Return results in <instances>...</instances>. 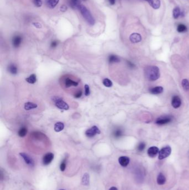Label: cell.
<instances>
[{"label": "cell", "instance_id": "cell-1", "mask_svg": "<svg viewBox=\"0 0 189 190\" xmlns=\"http://www.w3.org/2000/svg\"><path fill=\"white\" fill-rule=\"evenodd\" d=\"M144 73L146 78L151 81H155L160 77L159 69L154 66H150L145 68Z\"/></svg>", "mask_w": 189, "mask_h": 190}, {"label": "cell", "instance_id": "cell-2", "mask_svg": "<svg viewBox=\"0 0 189 190\" xmlns=\"http://www.w3.org/2000/svg\"><path fill=\"white\" fill-rule=\"evenodd\" d=\"M78 9L79 10V11L81 12V14L82 15V16H83L84 18L85 19V20H86V21L91 26H93L95 24V20L93 18V17L92 16L91 13L90 12V11L87 9L86 7H85L84 6L81 5Z\"/></svg>", "mask_w": 189, "mask_h": 190}, {"label": "cell", "instance_id": "cell-3", "mask_svg": "<svg viewBox=\"0 0 189 190\" xmlns=\"http://www.w3.org/2000/svg\"><path fill=\"white\" fill-rule=\"evenodd\" d=\"M53 101L55 103V105L58 109L63 110H68L69 109L68 105L66 102H64L62 98L58 97H53Z\"/></svg>", "mask_w": 189, "mask_h": 190}, {"label": "cell", "instance_id": "cell-4", "mask_svg": "<svg viewBox=\"0 0 189 190\" xmlns=\"http://www.w3.org/2000/svg\"><path fill=\"white\" fill-rule=\"evenodd\" d=\"M171 149L170 146H166L163 147L159 152V159H163L168 157L171 154Z\"/></svg>", "mask_w": 189, "mask_h": 190}, {"label": "cell", "instance_id": "cell-5", "mask_svg": "<svg viewBox=\"0 0 189 190\" xmlns=\"http://www.w3.org/2000/svg\"><path fill=\"white\" fill-rule=\"evenodd\" d=\"M100 131L96 126H93L85 131V134L89 138H92L97 134H100Z\"/></svg>", "mask_w": 189, "mask_h": 190}, {"label": "cell", "instance_id": "cell-6", "mask_svg": "<svg viewBox=\"0 0 189 190\" xmlns=\"http://www.w3.org/2000/svg\"><path fill=\"white\" fill-rule=\"evenodd\" d=\"M20 156L23 158L26 163L28 165L31 166H34V161L33 160V159L29 156L28 155L25 153H23V152L20 153Z\"/></svg>", "mask_w": 189, "mask_h": 190}, {"label": "cell", "instance_id": "cell-7", "mask_svg": "<svg viewBox=\"0 0 189 190\" xmlns=\"http://www.w3.org/2000/svg\"><path fill=\"white\" fill-rule=\"evenodd\" d=\"M53 158L54 155L52 153H47L43 156V163L45 165H48L53 161Z\"/></svg>", "mask_w": 189, "mask_h": 190}, {"label": "cell", "instance_id": "cell-8", "mask_svg": "<svg viewBox=\"0 0 189 190\" xmlns=\"http://www.w3.org/2000/svg\"><path fill=\"white\" fill-rule=\"evenodd\" d=\"M172 121V118L169 116H165V117H160L156 121V123L159 125H162L167 124L170 122Z\"/></svg>", "mask_w": 189, "mask_h": 190}, {"label": "cell", "instance_id": "cell-9", "mask_svg": "<svg viewBox=\"0 0 189 190\" xmlns=\"http://www.w3.org/2000/svg\"><path fill=\"white\" fill-rule=\"evenodd\" d=\"M171 105L175 109H178V108L180 107V106L181 105V99L177 96H174L173 99H172L171 101Z\"/></svg>", "mask_w": 189, "mask_h": 190}, {"label": "cell", "instance_id": "cell-10", "mask_svg": "<svg viewBox=\"0 0 189 190\" xmlns=\"http://www.w3.org/2000/svg\"><path fill=\"white\" fill-rule=\"evenodd\" d=\"M159 152V149L156 146L151 147L148 150V155L150 157H155Z\"/></svg>", "mask_w": 189, "mask_h": 190}, {"label": "cell", "instance_id": "cell-11", "mask_svg": "<svg viewBox=\"0 0 189 190\" xmlns=\"http://www.w3.org/2000/svg\"><path fill=\"white\" fill-rule=\"evenodd\" d=\"M129 39L132 43H138L141 41V36L139 33H133L130 36Z\"/></svg>", "mask_w": 189, "mask_h": 190}, {"label": "cell", "instance_id": "cell-12", "mask_svg": "<svg viewBox=\"0 0 189 190\" xmlns=\"http://www.w3.org/2000/svg\"><path fill=\"white\" fill-rule=\"evenodd\" d=\"M22 41V37L18 35L16 36L13 38L12 39V45L15 47H16V48H17V47H18L21 44Z\"/></svg>", "mask_w": 189, "mask_h": 190}, {"label": "cell", "instance_id": "cell-13", "mask_svg": "<svg viewBox=\"0 0 189 190\" xmlns=\"http://www.w3.org/2000/svg\"><path fill=\"white\" fill-rule=\"evenodd\" d=\"M130 162V159L127 156H121L119 158V163L123 167L127 166Z\"/></svg>", "mask_w": 189, "mask_h": 190}, {"label": "cell", "instance_id": "cell-14", "mask_svg": "<svg viewBox=\"0 0 189 190\" xmlns=\"http://www.w3.org/2000/svg\"><path fill=\"white\" fill-rule=\"evenodd\" d=\"M145 1H147L154 9L157 10L160 7V0H145Z\"/></svg>", "mask_w": 189, "mask_h": 190}, {"label": "cell", "instance_id": "cell-15", "mask_svg": "<svg viewBox=\"0 0 189 190\" xmlns=\"http://www.w3.org/2000/svg\"><path fill=\"white\" fill-rule=\"evenodd\" d=\"M78 85V82L77 81L72 80L69 78H67L65 80V86L66 87L68 88L70 87L71 86H74V87H76Z\"/></svg>", "mask_w": 189, "mask_h": 190}, {"label": "cell", "instance_id": "cell-16", "mask_svg": "<svg viewBox=\"0 0 189 190\" xmlns=\"http://www.w3.org/2000/svg\"><path fill=\"white\" fill-rule=\"evenodd\" d=\"M81 0H70V4L71 7L75 9V8H79L81 5Z\"/></svg>", "mask_w": 189, "mask_h": 190}, {"label": "cell", "instance_id": "cell-17", "mask_svg": "<svg viewBox=\"0 0 189 190\" xmlns=\"http://www.w3.org/2000/svg\"><path fill=\"white\" fill-rule=\"evenodd\" d=\"M37 107V105L36 103H34L33 102H27L25 103L24 105V109L26 110H31L32 109H34Z\"/></svg>", "mask_w": 189, "mask_h": 190}, {"label": "cell", "instance_id": "cell-18", "mask_svg": "<svg viewBox=\"0 0 189 190\" xmlns=\"http://www.w3.org/2000/svg\"><path fill=\"white\" fill-rule=\"evenodd\" d=\"M64 123L62 122H57L56 123H55L54 129L55 132H61V131H62L64 129Z\"/></svg>", "mask_w": 189, "mask_h": 190}, {"label": "cell", "instance_id": "cell-19", "mask_svg": "<svg viewBox=\"0 0 189 190\" xmlns=\"http://www.w3.org/2000/svg\"><path fill=\"white\" fill-rule=\"evenodd\" d=\"M166 182V178L165 176L163 175L162 173H160L159 174L157 177V183L160 185H164Z\"/></svg>", "mask_w": 189, "mask_h": 190}, {"label": "cell", "instance_id": "cell-20", "mask_svg": "<svg viewBox=\"0 0 189 190\" xmlns=\"http://www.w3.org/2000/svg\"><path fill=\"white\" fill-rule=\"evenodd\" d=\"M113 136L116 138V139H118V138L121 137L123 135V131L121 128H116L115 130H114L113 132Z\"/></svg>", "mask_w": 189, "mask_h": 190}, {"label": "cell", "instance_id": "cell-21", "mask_svg": "<svg viewBox=\"0 0 189 190\" xmlns=\"http://www.w3.org/2000/svg\"><path fill=\"white\" fill-rule=\"evenodd\" d=\"M108 61L109 63H118L120 62V58L117 56L114 55H110L108 57Z\"/></svg>", "mask_w": 189, "mask_h": 190}, {"label": "cell", "instance_id": "cell-22", "mask_svg": "<svg viewBox=\"0 0 189 190\" xmlns=\"http://www.w3.org/2000/svg\"><path fill=\"white\" fill-rule=\"evenodd\" d=\"M163 90L164 89L161 86H157V87L153 88L152 89L150 90V92L153 94H158L161 93L163 92Z\"/></svg>", "mask_w": 189, "mask_h": 190}, {"label": "cell", "instance_id": "cell-23", "mask_svg": "<svg viewBox=\"0 0 189 190\" xmlns=\"http://www.w3.org/2000/svg\"><path fill=\"white\" fill-rule=\"evenodd\" d=\"M8 71L12 75H16L17 73V67L15 64H11L8 67Z\"/></svg>", "mask_w": 189, "mask_h": 190}, {"label": "cell", "instance_id": "cell-24", "mask_svg": "<svg viewBox=\"0 0 189 190\" xmlns=\"http://www.w3.org/2000/svg\"><path fill=\"white\" fill-rule=\"evenodd\" d=\"M59 1V0H48L47 3V6L51 9H52L57 5Z\"/></svg>", "mask_w": 189, "mask_h": 190}, {"label": "cell", "instance_id": "cell-25", "mask_svg": "<svg viewBox=\"0 0 189 190\" xmlns=\"http://www.w3.org/2000/svg\"><path fill=\"white\" fill-rule=\"evenodd\" d=\"M81 183L84 186H88L89 185V175L88 174L85 173L81 180Z\"/></svg>", "mask_w": 189, "mask_h": 190}, {"label": "cell", "instance_id": "cell-26", "mask_svg": "<svg viewBox=\"0 0 189 190\" xmlns=\"http://www.w3.org/2000/svg\"><path fill=\"white\" fill-rule=\"evenodd\" d=\"M27 131H28L27 128L26 127H21L19 129L18 132V135L21 137H23L27 135Z\"/></svg>", "mask_w": 189, "mask_h": 190}, {"label": "cell", "instance_id": "cell-27", "mask_svg": "<svg viewBox=\"0 0 189 190\" xmlns=\"http://www.w3.org/2000/svg\"><path fill=\"white\" fill-rule=\"evenodd\" d=\"M26 81L28 83L31 84H33L34 83H36V82L37 81L36 75L35 74L31 75V76H29V77L26 79Z\"/></svg>", "mask_w": 189, "mask_h": 190}, {"label": "cell", "instance_id": "cell-28", "mask_svg": "<svg viewBox=\"0 0 189 190\" xmlns=\"http://www.w3.org/2000/svg\"><path fill=\"white\" fill-rule=\"evenodd\" d=\"M173 17L175 19H177L181 15V11L179 7H176L173 10Z\"/></svg>", "mask_w": 189, "mask_h": 190}, {"label": "cell", "instance_id": "cell-29", "mask_svg": "<svg viewBox=\"0 0 189 190\" xmlns=\"http://www.w3.org/2000/svg\"><path fill=\"white\" fill-rule=\"evenodd\" d=\"M177 31L178 32L180 33L184 32L187 31V27L185 25H184L183 24H180L178 26Z\"/></svg>", "mask_w": 189, "mask_h": 190}, {"label": "cell", "instance_id": "cell-30", "mask_svg": "<svg viewBox=\"0 0 189 190\" xmlns=\"http://www.w3.org/2000/svg\"><path fill=\"white\" fill-rule=\"evenodd\" d=\"M182 86L185 91H188L189 90V81L187 79H184L182 81Z\"/></svg>", "mask_w": 189, "mask_h": 190}, {"label": "cell", "instance_id": "cell-31", "mask_svg": "<svg viewBox=\"0 0 189 190\" xmlns=\"http://www.w3.org/2000/svg\"><path fill=\"white\" fill-rule=\"evenodd\" d=\"M103 84L106 87H110L112 86L113 83L109 79H104L103 81Z\"/></svg>", "mask_w": 189, "mask_h": 190}, {"label": "cell", "instance_id": "cell-32", "mask_svg": "<svg viewBox=\"0 0 189 190\" xmlns=\"http://www.w3.org/2000/svg\"><path fill=\"white\" fill-rule=\"evenodd\" d=\"M66 167V158H64L63 161L62 162L61 165H60V169L61 171H64Z\"/></svg>", "mask_w": 189, "mask_h": 190}, {"label": "cell", "instance_id": "cell-33", "mask_svg": "<svg viewBox=\"0 0 189 190\" xmlns=\"http://www.w3.org/2000/svg\"><path fill=\"white\" fill-rule=\"evenodd\" d=\"M145 148V144L144 142H141V143L139 144V145L137 146V150L140 152H141L143 151Z\"/></svg>", "mask_w": 189, "mask_h": 190}, {"label": "cell", "instance_id": "cell-34", "mask_svg": "<svg viewBox=\"0 0 189 190\" xmlns=\"http://www.w3.org/2000/svg\"><path fill=\"white\" fill-rule=\"evenodd\" d=\"M84 94L85 96H89L90 94V88L88 85H85L84 86Z\"/></svg>", "mask_w": 189, "mask_h": 190}, {"label": "cell", "instance_id": "cell-35", "mask_svg": "<svg viewBox=\"0 0 189 190\" xmlns=\"http://www.w3.org/2000/svg\"><path fill=\"white\" fill-rule=\"evenodd\" d=\"M33 3L37 7H40L42 5V0H33Z\"/></svg>", "mask_w": 189, "mask_h": 190}, {"label": "cell", "instance_id": "cell-36", "mask_svg": "<svg viewBox=\"0 0 189 190\" xmlns=\"http://www.w3.org/2000/svg\"><path fill=\"white\" fill-rule=\"evenodd\" d=\"M81 95H82V91L81 90H79L75 93L74 97L76 98H79L81 96Z\"/></svg>", "mask_w": 189, "mask_h": 190}, {"label": "cell", "instance_id": "cell-37", "mask_svg": "<svg viewBox=\"0 0 189 190\" xmlns=\"http://www.w3.org/2000/svg\"><path fill=\"white\" fill-rule=\"evenodd\" d=\"M57 45H58V42L57 41H53L51 43V47L52 49H54V48H55V47H56L57 46Z\"/></svg>", "mask_w": 189, "mask_h": 190}, {"label": "cell", "instance_id": "cell-38", "mask_svg": "<svg viewBox=\"0 0 189 190\" xmlns=\"http://www.w3.org/2000/svg\"><path fill=\"white\" fill-rule=\"evenodd\" d=\"M60 10L62 12H65L67 10V7L64 5H62L61 6V8H60Z\"/></svg>", "mask_w": 189, "mask_h": 190}, {"label": "cell", "instance_id": "cell-39", "mask_svg": "<svg viewBox=\"0 0 189 190\" xmlns=\"http://www.w3.org/2000/svg\"><path fill=\"white\" fill-rule=\"evenodd\" d=\"M33 25L34 27L38 28H40L42 27V25L38 22H34V23H33Z\"/></svg>", "mask_w": 189, "mask_h": 190}, {"label": "cell", "instance_id": "cell-40", "mask_svg": "<svg viewBox=\"0 0 189 190\" xmlns=\"http://www.w3.org/2000/svg\"><path fill=\"white\" fill-rule=\"evenodd\" d=\"M127 62H128V66H129L130 68H134V67H135V65H134V64H133V63H132L131 62H129V61H127Z\"/></svg>", "mask_w": 189, "mask_h": 190}, {"label": "cell", "instance_id": "cell-41", "mask_svg": "<svg viewBox=\"0 0 189 190\" xmlns=\"http://www.w3.org/2000/svg\"><path fill=\"white\" fill-rule=\"evenodd\" d=\"M108 1H109L110 5H114L115 3V0H108Z\"/></svg>", "mask_w": 189, "mask_h": 190}, {"label": "cell", "instance_id": "cell-42", "mask_svg": "<svg viewBox=\"0 0 189 190\" xmlns=\"http://www.w3.org/2000/svg\"><path fill=\"white\" fill-rule=\"evenodd\" d=\"M109 190H118V188L117 187H111Z\"/></svg>", "mask_w": 189, "mask_h": 190}, {"label": "cell", "instance_id": "cell-43", "mask_svg": "<svg viewBox=\"0 0 189 190\" xmlns=\"http://www.w3.org/2000/svg\"><path fill=\"white\" fill-rule=\"evenodd\" d=\"M81 1H86V0H81Z\"/></svg>", "mask_w": 189, "mask_h": 190}, {"label": "cell", "instance_id": "cell-44", "mask_svg": "<svg viewBox=\"0 0 189 190\" xmlns=\"http://www.w3.org/2000/svg\"><path fill=\"white\" fill-rule=\"evenodd\" d=\"M60 190H65V189H60Z\"/></svg>", "mask_w": 189, "mask_h": 190}]
</instances>
